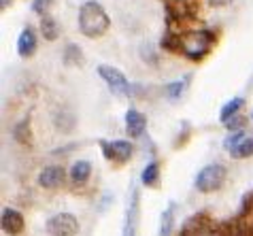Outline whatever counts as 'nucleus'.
Wrapping results in <instances>:
<instances>
[{"label": "nucleus", "instance_id": "13", "mask_svg": "<svg viewBox=\"0 0 253 236\" xmlns=\"http://www.w3.org/2000/svg\"><path fill=\"white\" fill-rule=\"evenodd\" d=\"M140 183L145 187H158L160 185V164L158 162H151L145 166L143 175H140Z\"/></svg>", "mask_w": 253, "mask_h": 236}, {"label": "nucleus", "instance_id": "16", "mask_svg": "<svg viewBox=\"0 0 253 236\" xmlns=\"http://www.w3.org/2000/svg\"><path fill=\"white\" fill-rule=\"evenodd\" d=\"M174 226V204H170L168 209L162 213L160 217V236H170Z\"/></svg>", "mask_w": 253, "mask_h": 236}, {"label": "nucleus", "instance_id": "23", "mask_svg": "<svg viewBox=\"0 0 253 236\" xmlns=\"http://www.w3.org/2000/svg\"><path fill=\"white\" fill-rule=\"evenodd\" d=\"M243 123H245V119L243 117H230V119L226 121V126L230 128V130H243Z\"/></svg>", "mask_w": 253, "mask_h": 236}, {"label": "nucleus", "instance_id": "14", "mask_svg": "<svg viewBox=\"0 0 253 236\" xmlns=\"http://www.w3.org/2000/svg\"><path fill=\"white\" fill-rule=\"evenodd\" d=\"M243 107H245V98H238V96H236V98L228 100L226 105L221 107V111H219V119L226 123L230 117H234L236 113H241V109H243Z\"/></svg>", "mask_w": 253, "mask_h": 236}, {"label": "nucleus", "instance_id": "24", "mask_svg": "<svg viewBox=\"0 0 253 236\" xmlns=\"http://www.w3.org/2000/svg\"><path fill=\"white\" fill-rule=\"evenodd\" d=\"M207 2L211 4V6H215V9H221V6H228V4H232L234 0H207Z\"/></svg>", "mask_w": 253, "mask_h": 236}, {"label": "nucleus", "instance_id": "12", "mask_svg": "<svg viewBox=\"0 0 253 236\" xmlns=\"http://www.w3.org/2000/svg\"><path fill=\"white\" fill-rule=\"evenodd\" d=\"M134 147L128 141H111V162H128Z\"/></svg>", "mask_w": 253, "mask_h": 236}, {"label": "nucleus", "instance_id": "19", "mask_svg": "<svg viewBox=\"0 0 253 236\" xmlns=\"http://www.w3.org/2000/svg\"><path fill=\"white\" fill-rule=\"evenodd\" d=\"M183 92H185V79L174 81V83H168V85H166V96L170 100L181 98V94H183Z\"/></svg>", "mask_w": 253, "mask_h": 236}, {"label": "nucleus", "instance_id": "7", "mask_svg": "<svg viewBox=\"0 0 253 236\" xmlns=\"http://www.w3.org/2000/svg\"><path fill=\"white\" fill-rule=\"evenodd\" d=\"M0 226H2L4 234L9 236H17L24 232V215L19 213L17 209H11V206H6V209H2V215H0Z\"/></svg>", "mask_w": 253, "mask_h": 236}, {"label": "nucleus", "instance_id": "9", "mask_svg": "<svg viewBox=\"0 0 253 236\" xmlns=\"http://www.w3.org/2000/svg\"><path fill=\"white\" fill-rule=\"evenodd\" d=\"M147 128V117L145 113H140L138 109H130L126 113V132H128L130 138H140L145 134Z\"/></svg>", "mask_w": 253, "mask_h": 236}, {"label": "nucleus", "instance_id": "20", "mask_svg": "<svg viewBox=\"0 0 253 236\" xmlns=\"http://www.w3.org/2000/svg\"><path fill=\"white\" fill-rule=\"evenodd\" d=\"M245 138V130H232V134H228L226 136V141H223V147H226L228 151L230 149H234L238 143H241Z\"/></svg>", "mask_w": 253, "mask_h": 236}, {"label": "nucleus", "instance_id": "1", "mask_svg": "<svg viewBox=\"0 0 253 236\" xmlns=\"http://www.w3.org/2000/svg\"><path fill=\"white\" fill-rule=\"evenodd\" d=\"M111 26L109 13L102 9L100 2L96 0H87L79 9V30L83 37L87 39H100Z\"/></svg>", "mask_w": 253, "mask_h": 236}, {"label": "nucleus", "instance_id": "15", "mask_svg": "<svg viewBox=\"0 0 253 236\" xmlns=\"http://www.w3.org/2000/svg\"><path fill=\"white\" fill-rule=\"evenodd\" d=\"M230 156L234 159H245V157H251L253 156V138L245 136L241 143L236 145L234 149H230Z\"/></svg>", "mask_w": 253, "mask_h": 236}, {"label": "nucleus", "instance_id": "17", "mask_svg": "<svg viewBox=\"0 0 253 236\" xmlns=\"http://www.w3.org/2000/svg\"><path fill=\"white\" fill-rule=\"evenodd\" d=\"M41 34L47 39V40H55L60 37V26L55 19L51 17H43V22H41Z\"/></svg>", "mask_w": 253, "mask_h": 236}, {"label": "nucleus", "instance_id": "18", "mask_svg": "<svg viewBox=\"0 0 253 236\" xmlns=\"http://www.w3.org/2000/svg\"><path fill=\"white\" fill-rule=\"evenodd\" d=\"M64 62L68 66H79L83 62V53H81V47L75 45V43H68L66 49H64Z\"/></svg>", "mask_w": 253, "mask_h": 236}, {"label": "nucleus", "instance_id": "5", "mask_svg": "<svg viewBox=\"0 0 253 236\" xmlns=\"http://www.w3.org/2000/svg\"><path fill=\"white\" fill-rule=\"evenodd\" d=\"M47 230L51 236H77L79 234V219L73 213H58L47 221Z\"/></svg>", "mask_w": 253, "mask_h": 236}, {"label": "nucleus", "instance_id": "8", "mask_svg": "<svg viewBox=\"0 0 253 236\" xmlns=\"http://www.w3.org/2000/svg\"><path fill=\"white\" fill-rule=\"evenodd\" d=\"M138 202H140V192L134 190L130 196V204L126 211V221H124V234L122 236H136V224H138Z\"/></svg>", "mask_w": 253, "mask_h": 236}, {"label": "nucleus", "instance_id": "21", "mask_svg": "<svg viewBox=\"0 0 253 236\" xmlns=\"http://www.w3.org/2000/svg\"><path fill=\"white\" fill-rule=\"evenodd\" d=\"M49 4H51V0H32V11L39 13V15H45Z\"/></svg>", "mask_w": 253, "mask_h": 236}, {"label": "nucleus", "instance_id": "2", "mask_svg": "<svg viewBox=\"0 0 253 236\" xmlns=\"http://www.w3.org/2000/svg\"><path fill=\"white\" fill-rule=\"evenodd\" d=\"M213 45H215V34L200 28V30H187L185 34H181L177 51L183 53L189 60H202Z\"/></svg>", "mask_w": 253, "mask_h": 236}, {"label": "nucleus", "instance_id": "6", "mask_svg": "<svg viewBox=\"0 0 253 236\" xmlns=\"http://www.w3.org/2000/svg\"><path fill=\"white\" fill-rule=\"evenodd\" d=\"M66 183V170L62 166H45L39 172V185L43 190H58Z\"/></svg>", "mask_w": 253, "mask_h": 236}, {"label": "nucleus", "instance_id": "26", "mask_svg": "<svg viewBox=\"0 0 253 236\" xmlns=\"http://www.w3.org/2000/svg\"><path fill=\"white\" fill-rule=\"evenodd\" d=\"M251 117H253V115H251Z\"/></svg>", "mask_w": 253, "mask_h": 236}, {"label": "nucleus", "instance_id": "10", "mask_svg": "<svg viewBox=\"0 0 253 236\" xmlns=\"http://www.w3.org/2000/svg\"><path fill=\"white\" fill-rule=\"evenodd\" d=\"M37 51V32L32 28H24L17 37V53L22 58H30Z\"/></svg>", "mask_w": 253, "mask_h": 236}, {"label": "nucleus", "instance_id": "4", "mask_svg": "<svg viewBox=\"0 0 253 236\" xmlns=\"http://www.w3.org/2000/svg\"><path fill=\"white\" fill-rule=\"evenodd\" d=\"M98 75H100V79L107 81V85L113 89L115 94H122V96H130L132 94L130 81L126 79V75L119 71V68L109 66V64H100L98 66Z\"/></svg>", "mask_w": 253, "mask_h": 236}, {"label": "nucleus", "instance_id": "22", "mask_svg": "<svg viewBox=\"0 0 253 236\" xmlns=\"http://www.w3.org/2000/svg\"><path fill=\"white\" fill-rule=\"evenodd\" d=\"M15 138L17 141H22V143H28V123L22 121V123H17L15 126Z\"/></svg>", "mask_w": 253, "mask_h": 236}, {"label": "nucleus", "instance_id": "3", "mask_svg": "<svg viewBox=\"0 0 253 236\" xmlns=\"http://www.w3.org/2000/svg\"><path fill=\"white\" fill-rule=\"evenodd\" d=\"M226 183V166L221 164H207L198 175H196V190L202 194H213Z\"/></svg>", "mask_w": 253, "mask_h": 236}, {"label": "nucleus", "instance_id": "25", "mask_svg": "<svg viewBox=\"0 0 253 236\" xmlns=\"http://www.w3.org/2000/svg\"><path fill=\"white\" fill-rule=\"evenodd\" d=\"M6 2H9V0H2V6H6Z\"/></svg>", "mask_w": 253, "mask_h": 236}, {"label": "nucleus", "instance_id": "11", "mask_svg": "<svg viewBox=\"0 0 253 236\" xmlns=\"http://www.w3.org/2000/svg\"><path fill=\"white\" fill-rule=\"evenodd\" d=\"M89 175H92V162H89V159H77V162L70 166V172H68L70 181H73L75 185L87 183Z\"/></svg>", "mask_w": 253, "mask_h": 236}]
</instances>
